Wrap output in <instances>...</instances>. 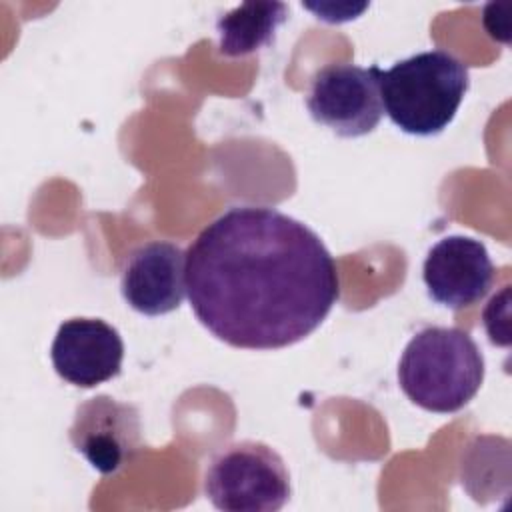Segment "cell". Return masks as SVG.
Listing matches in <instances>:
<instances>
[{"label": "cell", "mask_w": 512, "mask_h": 512, "mask_svg": "<svg viewBox=\"0 0 512 512\" xmlns=\"http://www.w3.org/2000/svg\"><path fill=\"white\" fill-rule=\"evenodd\" d=\"M186 294L218 340L276 350L324 322L340 280L332 254L304 222L268 206H232L190 244Z\"/></svg>", "instance_id": "obj_1"}, {"label": "cell", "mask_w": 512, "mask_h": 512, "mask_svg": "<svg viewBox=\"0 0 512 512\" xmlns=\"http://www.w3.org/2000/svg\"><path fill=\"white\" fill-rule=\"evenodd\" d=\"M484 382V356L458 326H426L406 344L398 384L416 406L450 414L464 408Z\"/></svg>", "instance_id": "obj_2"}, {"label": "cell", "mask_w": 512, "mask_h": 512, "mask_svg": "<svg viewBox=\"0 0 512 512\" xmlns=\"http://www.w3.org/2000/svg\"><path fill=\"white\" fill-rule=\"evenodd\" d=\"M378 84L382 108L402 132L436 136L454 120L470 74L458 56L434 48L380 68Z\"/></svg>", "instance_id": "obj_3"}, {"label": "cell", "mask_w": 512, "mask_h": 512, "mask_svg": "<svg viewBox=\"0 0 512 512\" xmlns=\"http://www.w3.org/2000/svg\"><path fill=\"white\" fill-rule=\"evenodd\" d=\"M202 486L214 508L224 512H276L290 498V474L282 456L258 440L216 450Z\"/></svg>", "instance_id": "obj_4"}, {"label": "cell", "mask_w": 512, "mask_h": 512, "mask_svg": "<svg viewBox=\"0 0 512 512\" xmlns=\"http://www.w3.org/2000/svg\"><path fill=\"white\" fill-rule=\"evenodd\" d=\"M380 66L338 62L320 68L310 82L306 108L310 116L342 138L370 134L382 114Z\"/></svg>", "instance_id": "obj_5"}, {"label": "cell", "mask_w": 512, "mask_h": 512, "mask_svg": "<svg viewBox=\"0 0 512 512\" xmlns=\"http://www.w3.org/2000/svg\"><path fill=\"white\" fill-rule=\"evenodd\" d=\"M70 442L104 476L130 466L142 450V422L134 404L96 394L76 406Z\"/></svg>", "instance_id": "obj_6"}, {"label": "cell", "mask_w": 512, "mask_h": 512, "mask_svg": "<svg viewBox=\"0 0 512 512\" xmlns=\"http://www.w3.org/2000/svg\"><path fill=\"white\" fill-rule=\"evenodd\" d=\"M422 278L434 302L462 310L486 296L494 282V264L480 240L452 234L428 250Z\"/></svg>", "instance_id": "obj_7"}, {"label": "cell", "mask_w": 512, "mask_h": 512, "mask_svg": "<svg viewBox=\"0 0 512 512\" xmlns=\"http://www.w3.org/2000/svg\"><path fill=\"white\" fill-rule=\"evenodd\" d=\"M50 358L56 374L78 388H94L120 374L124 342L100 318H70L58 326Z\"/></svg>", "instance_id": "obj_8"}, {"label": "cell", "mask_w": 512, "mask_h": 512, "mask_svg": "<svg viewBox=\"0 0 512 512\" xmlns=\"http://www.w3.org/2000/svg\"><path fill=\"white\" fill-rule=\"evenodd\" d=\"M120 292L132 310L146 316L176 310L186 294V252L168 240L136 246L122 266Z\"/></svg>", "instance_id": "obj_9"}, {"label": "cell", "mask_w": 512, "mask_h": 512, "mask_svg": "<svg viewBox=\"0 0 512 512\" xmlns=\"http://www.w3.org/2000/svg\"><path fill=\"white\" fill-rule=\"evenodd\" d=\"M288 6L282 2H244L216 20L218 50L224 56H246L274 40Z\"/></svg>", "instance_id": "obj_10"}]
</instances>
